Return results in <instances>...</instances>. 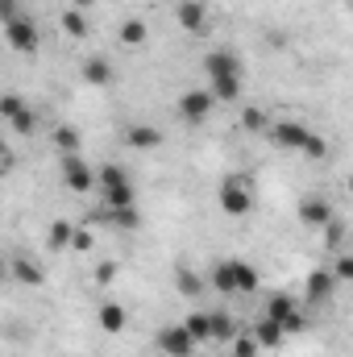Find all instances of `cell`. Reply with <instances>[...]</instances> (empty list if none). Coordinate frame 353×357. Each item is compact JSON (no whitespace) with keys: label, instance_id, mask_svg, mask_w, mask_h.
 <instances>
[{"label":"cell","instance_id":"1","mask_svg":"<svg viewBox=\"0 0 353 357\" xmlns=\"http://www.w3.org/2000/svg\"><path fill=\"white\" fill-rule=\"evenodd\" d=\"M204 75H208V91H212V100H220V104H233L237 96H241V59L233 54V50H208L204 54Z\"/></svg>","mask_w":353,"mask_h":357},{"label":"cell","instance_id":"2","mask_svg":"<svg viewBox=\"0 0 353 357\" xmlns=\"http://www.w3.org/2000/svg\"><path fill=\"white\" fill-rule=\"evenodd\" d=\"M96 187L104 191V208H129L133 204V183H129V175L117 162L96 167Z\"/></svg>","mask_w":353,"mask_h":357},{"label":"cell","instance_id":"3","mask_svg":"<svg viewBox=\"0 0 353 357\" xmlns=\"http://www.w3.org/2000/svg\"><path fill=\"white\" fill-rule=\"evenodd\" d=\"M216 204H220V212L225 216H250L254 212V187L246 183V175H229L220 183V191H216Z\"/></svg>","mask_w":353,"mask_h":357},{"label":"cell","instance_id":"4","mask_svg":"<svg viewBox=\"0 0 353 357\" xmlns=\"http://www.w3.org/2000/svg\"><path fill=\"white\" fill-rule=\"evenodd\" d=\"M262 316H266V320H274V324L283 328V337H295V333H303V328H308V316H303V312L295 307V299H291V295H283V291L266 299Z\"/></svg>","mask_w":353,"mask_h":357},{"label":"cell","instance_id":"5","mask_svg":"<svg viewBox=\"0 0 353 357\" xmlns=\"http://www.w3.org/2000/svg\"><path fill=\"white\" fill-rule=\"evenodd\" d=\"M4 42H8L17 54H38V46H42L38 21H33L29 13H17L13 21H4Z\"/></svg>","mask_w":353,"mask_h":357},{"label":"cell","instance_id":"6","mask_svg":"<svg viewBox=\"0 0 353 357\" xmlns=\"http://www.w3.org/2000/svg\"><path fill=\"white\" fill-rule=\"evenodd\" d=\"M0 121H8L13 133H21V137H29V133L38 129V112H33L29 100L17 96V91H4V96H0Z\"/></svg>","mask_w":353,"mask_h":357},{"label":"cell","instance_id":"7","mask_svg":"<svg viewBox=\"0 0 353 357\" xmlns=\"http://www.w3.org/2000/svg\"><path fill=\"white\" fill-rule=\"evenodd\" d=\"M63 183H67V191L88 195L91 187H96V167H91L84 154H67L63 158Z\"/></svg>","mask_w":353,"mask_h":357},{"label":"cell","instance_id":"8","mask_svg":"<svg viewBox=\"0 0 353 357\" xmlns=\"http://www.w3.org/2000/svg\"><path fill=\"white\" fill-rule=\"evenodd\" d=\"M212 108H216V100H212V91L208 88H191L179 96V116L187 121V125H200V121H208L212 116Z\"/></svg>","mask_w":353,"mask_h":357},{"label":"cell","instance_id":"9","mask_svg":"<svg viewBox=\"0 0 353 357\" xmlns=\"http://www.w3.org/2000/svg\"><path fill=\"white\" fill-rule=\"evenodd\" d=\"M158 349L167 357H191L195 354V341H191V333H187L183 324H167V328L158 333Z\"/></svg>","mask_w":353,"mask_h":357},{"label":"cell","instance_id":"10","mask_svg":"<svg viewBox=\"0 0 353 357\" xmlns=\"http://www.w3.org/2000/svg\"><path fill=\"white\" fill-rule=\"evenodd\" d=\"M308 137H312V133H308L299 121H278V125H270V142H274L278 150H303Z\"/></svg>","mask_w":353,"mask_h":357},{"label":"cell","instance_id":"11","mask_svg":"<svg viewBox=\"0 0 353 357\" xmlns=\"http://www.w3.org/2000/svg\"><path fill=\"white\" fill-rule=\"evenodd\" d=\"M8 278H17L21 287H42V282H46V270L38 266L29 254H17V258L8 262Z\"/></svg>","mask_w":353,"mask_h":357},{"label":"cell","instance_id":"12","mask_svg":"<svg viewBox=\"0 0 353 357\" xmlns=\"http://www.w3.org/2000/svg\"><path fill=\"white\" fill-rule=\"evenodd\" d=\"M299 220L312 225V229H324V225L333 220V204H329L324 195H308V199L299 204Z\"/></svg>","mask_w":353,"mask_h":357},{"label":"cell","instance_id":"13","mask_svg":"<svg viewBox=\"0 0 353 357\" xmlns=\"http://www.w3.org/2000/svg\"><path fill=\"white\" fill-rule=\"evenodd\" d=\"M229 270H233V291H237V295H254V291H258V282H262L258 266H250V262H241V258H229Z\"/></svg>","mask_w":353,"mask_h":357},{"label":"cell","instance_id":"14","mask_svg":"<svg viewBox=\"0 0 353 357\" xmlns=\"http://www.w3.org/2000/svg\"><path fill=\"white\" fill-rule=\"evenodd\" d=\"M125 142H129L133 150H158V146H163V129H158V125H129V129H125Z\"/></svg>","mask_w":353,"mask_h":357},{"label":"cell","instance_id":"15","mask_svg":"<svg viewBox=\"0 0 353 357\" xmlns=\"http://www.w3.org/2000/svg\"><path fill=\"white\" fill-rule=\"evenodd\" d=\"M175 17H179V25H183L187 33H204V25H208V8H204L200 0H183Z\"/></svg>","mask_w":353,"mask_h":357},{"label":"cell","instance_id":"16","mask_svg":"<svg viewBox=\"0 0 353 357\" xmlns=\"http://www.w3.org/2000/svg\"><path fill=\"white\" fill-rule=\"evenodd\" d=\"M146 38H150V25H146L142 17H129V21H121V29H117V42H121V46H129V50L146 46Z\"/></svg>","mask_w":353,"mask_h":357},{"label":"cell","instance_id":"17","mask_svg":"<svg viewBox=\"0 0 353 357\" xmlns=\"http://www.w3.org/2000/svg\"><path fill=\"white\" fill-rule=\"evenodd\" d=\"M104 220H108L112 229H121V233H137V229H142L137 204H129V208H104Z\"/></svg>","mask_w":353,"mask_h":357},{"label":"cell","instance_id":"18","mask_svg":"<svg viewBox=\"0 0 353 357\" xmlns=\"http://www.w3.org/2000/svg\"><path fill=\"white\" fill-rule=\"evenodd\" d=\"M50 146L67 158V154H80V146H84V137H80V129L75 125H54V133H50Z\"/></svg>","mask_w":353,"mask_h":357},{"label":"cell","instance_id":"19","mask_svg":"<svg viewBox=\"0 0 353 357\" xmlns=\"http://www.w3.org/2000/svg\"><path fill=\"white\" fill-rule=\"evenodd\" d=\"M84 79H88L91 88H108V84H112V63L100 59V54L84 59Z\"/></svg>","mask_w":353,"mask_h":357},{"label":"cell","instance_id":"20","mask_svg":"<svg viewBox=\"0 0 353 357\" xmlns=\"http://www.w3.org/2000/svg\"><path fill=\"white\" fill-rule=\"evenodd\" d=\"M250 337L258 341V349H278V345L287 341V337H283V328H278L274 320H266V316L254 324V328H250Z\"/></svg>","mask_w":353,"mask_h":357},{"label":"cell","instance_id":"21","mask_svg":"<svg viewBox=\"0 0 353 357\" xmlns=\"http://www.w3.org/2000/svg\"><path fill=\"white\" fill-rule=\"evenodd\" d=\"M333 287H337V278H333L329 270H312V274H308V303L329 299V295H333Z\"/></svg>","mask_w":353,"mask_h":357},{"label":"cell","instance_id":"22","mask_svg":"<svg viewBox=\"0 0 353 357\" xmlns=\"http://www.w3.org/2000/svg\"><path fill=\"white\" fill-rule=\"evenodd\" d=\"M125 324H129V316H125L121 303H104V307H100V328H104V333L117 337V333H125Z\"/></svg>","mask_w":353,"mask_h":357},{"label":"cell","instance_id":"23","mask_svg":"<svg viewBox=\"0 0 353 357\" xmlns=\"http://www.w3.org/2000/svg\"><path fill=\"white\" fill-rule=\"evenodd\" d=\"M208 341H233V320L225 312H208Z\"/></svg>","mask_w":353,"mask_h":357},{"label":"cell","instance_id":"24","mask_svg":"<svg viewBox=\"0 0 353 357\" xmlns=\"http://www.w3.org/2000/svg\"><path fill=\"white\" fill-rule=\"evenodd\" d=\"M63 33H67V38H88V13L67 8V13H63Z\"/></svg>","mask_w":353,"mask_h":357},{"label":"cell","instance_id":"25","mask_svg":"<svg viewBox=\"0 0 353 357\" xmlns=\"http://www.w3.org/2000/svg\"><path fill=\"white\" fill-rule=\"evenodd\" d=\"M241 129H246V133H266V129H270V116H266V108L250 104V108L241 112Z\"/></svg>","mask_w":353,"mask_h":357},{"label":"cell","instance_id":"26","mask_svg":"<svg viewBox=\"0 0 353 357\" xmlns=\"http://www.w3.org/2000/svg\"><path fill=\"white\" fill-rule=\"evenodd\" d=\"M208 282H212L220 295H237V291H233V270H229V262H216L212 274H208Z\"/></svg>","mask_w":353,"mask_h":357},{"label":"cell","instance_id":"27","mask_svg":"<svg viewBox=\"0 0 353 357\" xmlns=\"http://www.w3.org/2000/svg\"><path fill=\"white\" fill-rule=\"evenodd\" d=\"M46 245H50V250H67V245H71V225H67V220H54V225L46 229Z\"/></svg>","mask_w":353,"mask_h":357},{"label":"cell","instance_id":"28","mask_svg":"<svg viewBox=\"0 0 353 357\" xmlns=\"http://www.w3.org/2000/svg\"><path fill=\"white\" fill-rule=\"evenodd\" d=\"M183 328L191 333L195 345H204V341H208V312H191V316L183 320Z\"/></svg>","mask_w":353,"mask_h":357},{"label":"cell","instance_id":"29","mask_svg":"<svg viewBox=\"0 0 353 357\" xmlns=\"http://www.w3.org/2000/svg\"><path fill=\"white\" fill-rule=\"evenodd\" d=\"M175 287H179V295H187V299H195V295H200V291H204V278H200V274H195V270H179Z\"/></svg>","mask_w":353,"mask_h":357},{"label":"cell","instance_id":"30","mask_svg":"<svg viewBox=\"0 0 353 357\" xmlns=\"http://www.w3.org/2000/svg\"><path fill=\"white\" fill-rule=\"evenodd\" d=\"M258 341L250 337V333H241V337H233V357H258Z\"/></svg>","mask_w":353,"mask_h":357},{"label":"cell","instance_id":"31","mask_svg":"<svg viewBox=\"0 0 353 357\" xmlns=\"http://www.w3.org/2000/svg\"><path fill=\"white\" fill-rule=\"evenodd\" d=\"M91 245H96V237H91L88 229H71V245H67V250H80V254H88Z\"/></svg>","mask_w":353,"mask_h":357},{"label":"cell","instance_id":"32","mask_svg":"<svg viewBox=\"0 0 353 357\" xmlns=\"http://www.w3.org/2000/svg\"><path fill=\"white\" fill-rule=\"evenodd\" d=\"M299 154H308V158H324V154H329V142H324V137H316V133H312V137H308V142H303V150H299Z\"/></svg>","mask_w":353,"mask_h":357},{"label":"cell","instance_id":"33","mask_svg":"<svg viewBox=\"0 0 353 357\" xmlns=\"http://www.w3.org/2000/svg\"><path fill=\"white\" fill-rule=\"evenodd\" d=\"M324 237H329V245H333V250H341V241H345V225L333 216V220L324 225Z\"/></svg>","mask_w":353,"mask_h":357},{"label":"cell","instance_id":"34","mask_svg":"<svg viewBox=\"0 0 353 357\" xmlns=\"http://www.w3.org/2000/svg\"><path fill=\"white\" fill-rule=\"evenodd\" d=\"M117 274H121L117 262H100V266H96V282H100V287H112V282H117Z\"/></svg>","mask_w":353,"mask_h":357},{"label":"cell","instance_id":"35","mask_svg":"<svg viewBox=\"0 0 353 357\" xmlns=\"http://www.w3.org/2000/svg\"><path fill=\"white\" fill-rule=\"evenodd\" d=\"M329 274H333L337 282H350V278H353V258H350V254H341V258H337V266L329 270Z\"/></svg>","mask_w":353,"mask_h":357},{"label":"cell","instance_id":"36","mask_svg":"<svg viewBox=\"0 0 353 357\" xmlns=\"http://www.w3.org/2000/svg\"><path fill=\"white\" fill-rule=\"evenodd\" d=\"M17 13H21V0H0V25H4V21H13Z\"/></svg>","mask_w":353,"mask_h":357},{"label":"cell","instance_id":"37","mask_svg":"<svg viewBox=\"0 0 353 357\" xmlns=\"http://www.w3.org/2000/svg\"><path fill=\"white\" fill-rule=\"evenodd\" d=\"M4 167H13V150H8V146L0 142V171H4Z\"/></svg>","mask_w":353,"mask_h":357},{"label":"cell","instance_id":"38","mask_svg":"<svg viewBox=\"0 0 353 357\" xmlns=\"http://www.w3.org/2000/svg\"><path fill=\"white\" fill-rule=\"evenodd\" d=\"M91 4H96V0H71V8H80V13H88Z\"/></svg>","mask_w":353,"mask_h":357},{"label":"cell","instance_id":"39","mask_svg":"<svg viewBox=\"0 0 353 357\" xmlns=\"http://www.w3.org/2000/svg\"><path fill=\"white\" fill-rule=\"evenodd\" d=\"M8 278V262H4V254H0V282Z\"/></svg>","mask_w":353,"mask_h":357}]
</instances>
